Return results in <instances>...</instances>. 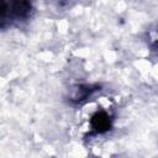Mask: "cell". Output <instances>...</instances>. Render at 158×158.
I'll return each instance as SVG.
<instances>
[{"label":"cell","mask_w":158,"mask_h":158,"mask_svg":"<svg viewBox=\"0 0 158 158\" xmlns=\"http://www.w3.org/2000/svg\"><path fill=\"white\" fill-rule=\"evenodd\" d=\"M33 12L32 0H2L1 27L6 23H20L27 21Z\"/></svg>","instance_id":"cell-1"},{"label":"cell","mask_w":158,"mask_h":158,"mask_svg":"<svg viewBox=\"0 0 158 158\" xmlns=\"http://www.w3.org/2000/svg\"><path fill=\"white\" fill-rule=\"evenodd\" d=\"M112 128V116L106 110H98L90 117V130L94 135H102Z\"/></svg>","instance_id":"cell-2"},{"label":"cell","mask_w":158,"mask_h":158,"mask_svg":"<svg viewBox=\"0 0 158 158\" xmlns=\"http://www.w3.org/2000/svg\"><path fill=\"white\" fill-rule=\"evenodd\" d=\"M98 90H100V85H98V84H94V85L93 84H83V85H79L74 90L70 100L74 104H81L83 101H85L86 99H89Z\"/></svg>","instance_id":"cell-3"},{"label":"cell","mask_w":158,"mask_h":158,"mask_svg":"<svg viewBox=\"0 0 158 158\" xmlns=\"http://www.w3.org/2000/svg\"><path fill=\"white\" fill-rule=\"evenodd\" d=\"M151 51L158 56V36L151 38Z\"/></svg>","instance_id":"cell-4"},{"label":"cell","mask_w":158,"mask_h":158,"mask_svg":"<svg viewBox=\"0 0 158 158\" xmlns=\"http://www.w3.org/2000/svg\"><path fill=\"white\" fill-rule=\"evenodd\" d=\"M51 1L56 2L58 6H64V5H67L69 2V0H51Z\"/></svg>","instance_id":"cell-5"}]
</instances>
